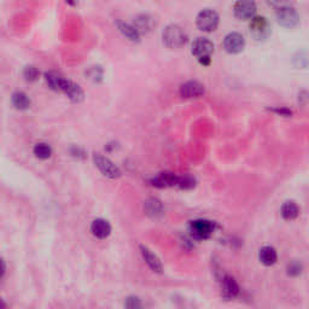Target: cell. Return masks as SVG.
Masks as SVG:
<instances>
[{
	"mask_svg": "<svg viewBox=\"0 0 309 309\" xmlns=\"http://www.w3.org/2000/svg\"><path fill=\"white\" fill-rule=\"evenodd\" d=\"M163 42L169 49H180L187 42V35L184 29L178 24H170L162 34Z\"/></svg>",
	"mask_w": 309,
	"mask_h": 309,
	"instance_id": "6da1fadb",
	"label": "cell"
},
{
	"mask_svg": "<svg viewBox=\"0 0 309 309\" xmlns=\"http://www.w3.org/2000/svg\"><path fill=\"white\" fill-rule=\"evenodd\" d=\"M214 231L215 223L209 220H204V218L193 220L188 225V232H190L191 237L198 240L208 239Z\"/></svg>",
	"mask_w": 309,
	"mask_h": 309,
	"instance_id": "7a4b0ae2",
	"label": "cell"
},
{
	"mask_svg": "<svg viewBox=\"0 0 309 309\" xmlns=\"http://www.w3.org/2000/svg\"><path fill=\"white\" fill-rule=\"evenodd\" d=\"M93 162H94L95 167L102 172V174L105 175L107 178L117 179V178L121 177L120 168L111 160L105 157V156L100 154H93Z\"/></svg>",
	"mask_w": 309,
	"mask_h": 309,
	"instance_id": "3957f363",
	"label": "cell"
},
{
	"mask_svg": "<svg viewBox=\"0 0 309 309\" xmlns=\"http://www.w3.org/2000/svg\"><path fill=\"white\" fill-rule=\"evenodd\" d=\"M250 34L255 40H266L271 35V26L268 23L267 18L261 16H254L251 18L250 24H249Z\"/></svg>",
	"mask_w": 309,
	"mask_h": 309,
	"instance_id": "277c9868",
	"label": "cell"
},
{
	"mask_svg": "<svg viewBox=\"0 0 309 309\" xmlns=\"http://www.w3.org/2000/svg\"><path fill=\"white\" fill-rule=\"evenodd\" d=\"M196 23H197V27L200 31L207 33L213 32L218 26V15L214 10L205 9L198 14Z\"/></svg>",
	"mask_w": 309,
	"mask_h": 309,
	"instance_id": "5b68a950",
	"label": "cell"
},
{
	"mask_svg": "<svg viewBox=\"0 0 309 309\" xmlns=\"http://www.w3.org/2000/svg\"><path fill=\"white\" fill-rule=\"evenodd\" d=\"M256 2L254 0H237L233 6L235 16L239 19H251L256 14Z\"/></svg>",
	"mask_w": 309,
	"mask_h": 309,
	"instance_id": "8992f818",
	"label": "cell"
},
{
	"mask_svg": "<svg viewBox=\"0 0 309 309\" xmlns=\"http://www.w3.org/2000/svg\"><path fill=\"white\" fill-rule=\"evenodd\" d=\"M192 55L197 57V59L210 58L212 54L214 52V44L207 37H198L192 44Z\"/></svg>",
	"mask_w": 309,
	"mask_h": 309,
	"instance_id": "52a82bcc",
	"label": "cell"
},
{
	"mask_svg": "<svg viewBox=\"0 0 309 309\" xmlns=\"http://www.w3.org/2000/svg\"><path fill=\"white\" fill-rule=\"evenodd\" d=\"M245 39L239 33H230L223 39V49L228 54H239L244 50Z\"/></svg>",
	"mask_w": 309,
	"mask_h": 309,
	"instance_id": "ba28073f",
	"label": "cell"
},
{
	"mask_svg": "<svg viewBox=\"0 0 309 309\" xmlns=\"http://www.w3.org/2000/svg\"><path fill=\"white\" fill-rule=\"evenodd\" d=\"M277 19L278 23L281 24L283 27L293 28L300 22V16H298L297 11L292 6H289L277 10Z\"/></svg>",
	"mask_w": 309,
	"mask_h": 309,
	"instance_id": "9c48e42d",
	"label": "cell"
},
{
	"mask_svg": "<svg viewBox=\"0 0 309 309\" xmlns=\"http://www.w3.org/2000/svg\"><path fill=\"white\" fill-rule=\"evenodd\" d=\"M59 92L64 93V94L74 103H81L85 98V93L82 91L81 87L77 84H75V82H73L72 80L65 79V77L64 80H63L61 91Z\"/></svg>",
	"mask_w": 309,
	"mask_h": 309,
	"instance_id": "30bf717a",
	"label": "cell"
},
{
	"mask_svg": "<svg viewBox=\"0 0 309 309\" xmlns=\"http://www.w3.org/2000/svg\"><path fill=\"white\" fill-rule=\"evenodd\" d=\"M178 182V175H175L172 172H162L158 173L156 177L150 180V184L154 187L157 188H165V187H173L177 186Z\"/></svg>",
	"mask_w": 309,
	"mask_h": 309,
	"instance_id": "8fae6325",
	"label": "cell"
},
{
	"mask_svg": "<svg viewBox=\"0 0 309 309\" xmlns=\"http://www.w3.org/2000/svg\"><path fill=\"white\" fill-rule=\"evenodd\" d=\"M180 95L182 98H197L204 94L205 89L200 82L198 81H187L180 86Z\"/></svg>",
	"mask_w": 309,
	"mask_h": 309,
	"instance_id": "7c38bea8",
	"label": "cell"
},
{
	"mask_svg": "<svg viewBox=\"0 0 309 309\" xmlns=\"http://www.w3.org/2000/svg\"><path fill=\"white\" fill-rule=\"evenodd\" d=\"M91 232L98 239H105L111 235V225L104 218H95L91 225Z\"/></svg>",
	"mask_w": 309,
	"mask_h": 309,
	"instance_id": "4fadbf2b",
	"label": "cell"
},
{
	"mask_svg": "<svg viewBox=\"0 0 309 309\" xmlns=\"http://www.w3.org/2000/svg\"><path fill=\"white\" fill-rule=\"evenodd\" d=\"M140 253H142L143 258L145 260V262L147 263V266H149L154 272L156 273L163 272L162 262H161L160 258L157 257V255L152 253L149 248L145 247V245H140Z\"/></svg>",
	"mask_w": 309,
	"mask_h": 309,
	"instance_id": "5bb4252c",
	"label": "cell"
},
{
	"mask_svg": "<svg viewBox=\"0 0 309 309\" xmlns=\"http://www.w3.org/2000/svg\"><path fill=\"white\" fill-rule=\"evenodd\" d=\"M221 289H222L223 297L226 298H235L239 293V286H238L237 281L232 277H230V275H226L222 279Z\"/></svg>",
	"mask_w": 309,
	"mask_h": 309,
	"instance_id": "9a60e30c",
	"label": "cell"
},
{
	"mask_svg": "<svg viewBox=\"0 0 309 309\" xmlns=\"http://www.w3.org/2000/svg\"><path fill=\"white\" fill-rule=\"evenodd\" d=\"M258 260L265 266H273L278 260L277 251L272 247H263L258 253Z\"/></svg>",
	"mask_w": 309,
	"mask_h": 309,
	"instance_id": "2e32d148",
	"label": "cell"
},
{
	"mask_svg": "<svg viewBox=\"0 0 309 309\" xmlns=\"http://www.w3.org/2000/svg\"><path fill=\"white\" fill-rule=\"evenodd\" d=\"M11 102L17 110H28L32 104L31 98L22 91L15 92L11 97Z\"/></svg>",
	"mask_w": 309,
	"mask_h": 309,
	"instance_id": "e0dca14e",
	"label": "cell"
},
{
	"mask_svg": "<svg viewBox=\"0 0 309 309\" xmlns=\"http://www.w3.org/2000/svg\"><path fill=\"white\" fill-rule=\"evenodd\" d=\"M117 28H119V31L121 32L128 40H130V41H140V33L138 32V29L135 28L134 26H130V24L119 21L117 22Z\"/></svg>",
	"mask_w": 309,
	"mask_h": 309,
	"instance_id": "ac0fdd59",
	"label": "cell"
},
{
	"mask_svg": "<svg viewBox=\"0 0 309 309\" xmlns=\"http://www.w3.org/2000/svg\"><path fill=\"white\" fill-rule=\"evenodd\" d=\"M145 212L149 217L158 218L163 215V204L157 198H150L145 202Z\"/></svg>",
	"mask_w": 309,
	"mask_h": 309,
	"instance_id": "d6986e66",
	"label": "cell"
},
{
	"mask_svg": "<svg viewBox=\"0 0 309 309\" xmlns=\"http://www.w3.org/2000/svg\"><path fill=\"white\" fill-rule=\"evenodd\" d=\"M281 215L285 220H295L300 215V208L292 200L285 202L281 207Z\"/></svg>",
	"mask_w": 309,
	"mask_h": 309,
	"instance_id": "ffe728a7",
	"label": "cell"
},
{
	"mask_svg": "<svg viewBox=\"0 0 309 309\" xmlns=\"http://www.w3.org/2000/svg\"><path fill=\"white\" fill-rule=\"evenodd\" d=\"M45 80H46V84L49 85L50 89L59 92L61 91V86L64 77L57 72H47L45 73Z\"/></svg>",
	"mask_w": 309,
	"mask_h": 309,
	"instance_id": "44dd1931",
	"label": "cell"
},
{
	"mask_svg": "<svg viewBox=\"0 0 309 309\" xmlns=\"http://www.w3.org/2000/svg\"><path fill=\"white\" fill-rule=\"evenodd\" d=\"M33 152H34V155L36 156L37 158H40V160H47V158L51 157L52 149L50 145L45 144V143H39V144H36L34 146Z\"/></svg>",
	"mask_w": 309,
	"mask_h": 309,
	"instance_id": "7402d4cb",
	"label": "cell"
},
{
	"mask_svg": "<svg viewBox=\"0 0 309 309\" xmlns=\"http://www.w3.org/2000/svg\"><path fill=\"white\" fill-rule=\"evenodd\" d=\"M134 27L138 29L139 33H147L151 29L152 24H151V19L147 16H139L134 22Z\"/></svg>",
	"mask_w": 309,
	"mask_h": 309,
	"instance_id": "603a6c76",
	"label": "cell"
},
{
	"mask_svg": "<svg viewBox=\"0 0 309 309\" xmlns=\"http://www.w3.org/2000/svg\"><path fill=\"white\" fill-rule=\"evenodd\" d=\"M196 186V179L191 175L186 174L182 177H178L177 187L182 188V190H191Z\"/></svg>",
	"mask_w": 309,
	"mask_h": 309,
	"instance_id": "cb8c5ba5",
	"label": "cell"
},
{
	"mask_svg": "<svg viewBox=\"0 0 309 309\" xmlns=\"http://www.w3.org/2000/svg\"><path fill=\"white\" fill-rule=\"evenodd\" d=\"M23 77L29 82L35 81V80H37V77H39V70H37L34 65H28V67L24 68Z\"/></svg>",
	"mask_w": 309,
	"mask_h": 309,
	"instance_id": "d4e9b609",
	"label": "cell"
},
{
	"mask_svg": "<svg viewBox=\"0 0 309 309\" xmlns=\"http://www.w3.org/2000/svg\"><path fill=\"white\" fill-rule=\"evenodd\" d=\"M268 5H271L274 9H283V7H289L292 6L295 0H267Z\"/></svg>",
	"mask_w": 309,
	"mask_h": 309,
	"instance_id": "484cf974",
	"label": "cell"
},
{
	"mask_svg": "<svg viewBox=\"0 0 309 309\" xmlns=\"http://www.w3.org/2000/svg\"><path fill=\"white\" fill-rule=\"evenodd\" d=\"M87 75L93 81H99L103 76V70L100 69V67H93L87 72Z\"/></svg>",
	"mask_w": 309,
	"mask_h": 309,
	"instance_id": "4316f807",
	"label": "cell"
},
{
	"mask_svg": "<svg viewBox=\"0 0 309 309\" xmlns=\"http://www.w3.org/2000/svg\"><path fill=\"white\" fill-rule=\"evenodd\" d=\"M125 306L127 308H139L142 307V303H140V300L138 297H135V296H130V297H128L127 300H126Z\"/></svg>",
	"mask_w": 309,
	"mask_h": 309,
	"instance_id": "83f0119b",
	"label": "cell"
},
{
	"mask_svg": "<svg viewBox=\"0 0 309 309\" xmlns=\"http://www.w3.org/2000/svg\"><path fill=\"white\" fill-rule=\"evenodd\" d=\"M1 263H2V272H1V278L5 275V272H6V267H5V261L1 260Z\"/></svg>",
	"mask_w": 309,
	"mask_h": 309,
	"instance_id": "f1b7e54d",
	"label": "cell"
}]
</instances>
